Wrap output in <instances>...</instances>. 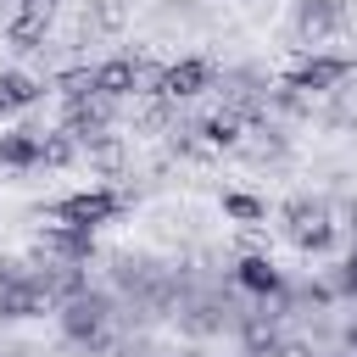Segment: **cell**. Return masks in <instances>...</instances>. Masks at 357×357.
Segmentation results:
<instances>
[{"label":"cell","mask_w":357,"mask_h":357,"mask_svg":"<svg viewBox=\"0 0 357 357\" xmlns=\"http://www.w3.org/2000/svg\"><path fill=\"white\" fill-rule=\"evenodd\" d=\"M56 318H61V335L67 340H78V346H95V351H106L112 340H106V296H95V290H84V296H73V301H61L56 307Z\"/></svg>","instance_id":"cell-1"},{"label":"cell","mask_w":357,"mask_h":357,"mask_svg":"<svg viewBox=\"0 0 357 357\" xmlns=\"http://www.w3.org/2000/svg\"><path fill=\"white\" fill-rule=\"evenodd\" d=\"M284 234H290L296 251H312V257L335 245V223H329V212L318 201H290L284 206Z\"/></svg>","instance_id":"cell-2"},{"label":"cell","mask_w":357,"mask_h":357,"mask_svg":"<svg viewBox=\"0 0 357 357\" xmlns=\"http://www.w3.org/2000/svg\"><path fill=\"white\" fill-rule=\"evenodd\" d=\"M123 206H128V195H117V190H78V195L56 201V206H50V218H56V223L95 229V223H106V218H112V212H123Z\"/></svg>","instance_id":"cell-3"},{"label":"cell","mask_w":357,"mask_h":357,"mask_svg":"<svg viewBox=\"0 0 357 357\" xmlns=\"http://www.w3.org/2000/svg\"><path fill=\"white\" fill-rule=\"evenodd\" d=\"M50 22H56V0H22V6L11 11V22H6V45L33 56V50H45Z\"/></svg>","instance_id":"cell-4"},{"label":"cell","mask_w":357,"mask_h":357,"mask_svg":"<svg viewBox=\"0 0 357 357\" xmlns=\"http://www.w3.org/2000/svg\"><path fill=\"white\" fill-rule=\"evenodd\" d=\"M206 84H212V67H206L201 56H184V61L162 67V84H156V95H167V100L178 106V100H195Z\"/></svg>","instance_id":"cell-5"},{"label":"cell","mask_w":357,"mask_h":357,"mask_svg":"<svg viewBox=\"0 0 357 357\" xmlns=\"http://www.w3.org/2000/svg\"><path fill=\"white\" fill-rule=\"evenodd\" d=\"M112 112H117V100H106V95H84V100H67V134L89 145L95 134H106V128H112Z\"/></svg>","instance_id":"cell-6"},{"label":"cell","mask_w":357,"mask_h":357,"mask_svg":"<svg viewBox=\"0 0 357 357\" xmlns=\"http://www.w3.org/2000/svg\"><path fill=\"white\" fill-rule=\"evenodd\" d=\"M340 78H346V61H340V56H312V61H301L284 84L301 89V95H329V89H340Z\"/></svg>","instance_id":"cell-7"},{"label":"cell","mask_w":357,"mask_h":357,"mask_svg":"<svg viewBox=\"0 0 357 357\" xmlns=\"http://www.w3.org/2000/svg\"><path fill=\"white\" fill-rule=\"evenodd\" d=\"M95 95H106V100H128V95H139V61H134V56H112V61H100V67H95Z\"/></svg>","instance_id":"cell-8"},{"label":"cell","mask_w":357,"mask_h":357,"mask_svg":"<svg viewBox=\"0 0 357 357\" xmlns=\"http://www.w3.org/2000/svg\"><path fill=\"white\" fill-rule=\"evenodd\" d=\"M45 251H50L56 262H89V257H95V229L56 223V229H45Z\"/></svg>","instance_id":"cell-9"},{"label":"cell","mask_w":357,"mask_h":357,"mask_svg":"<svg viewBox=\"0 0 357 357\" xmlns=\"http://www.w3.org/2000/svg\"><path fill=\"white\" fill-rule=\"evenodd\" d=\"M346 22V0H301L296 6V33L301 39H324Z\"/></svg>","instance_id":"cell-10"},{"label":"cell","mask_w":357,"mask_h":357,"mask_svg":"<svg viewBox=\"0 0 357 357\" xmlns=\"http://www.w3.org/2000/svg\"><path fill=\"white\" fill-rule=\"evenodd\" d=\"M234 284L240 290H251V296H284V273L273 268V257H240V268H234Z\"/></svg>","instance_id":"cell-11"},{"label":"cell","mask_w":357,"mask_h":357,"mask_svg":"<svg viewBox=\"0 0 357 357\" xmlns=\"http://www.w3.org/2000/svg\"><path fill=\"white\" fill-rule=\"evenodd\" d=\"M39 134L45 128H11V134H0V167H39Z\"/></svg>","instance_id":"cell-12"},{"label":"cell","mask_w":357,"mask_h":357,"mask_svg":"<svg viewBox=\"0 0 357 357\" xmlns=\"http://www.w3.org/2000/svg\"><path fill=\"white\" fill-rule=\"evenodd\" d=\"M240 340H245L251 357H279V351H284V346H279V329H273V312H251V318L240 324Z\"/></svg>","instance_id":"cell-13"},{"label":"cell","mask_w":357,"mask_h":357,"mask_svg":"<svg viewBox=\"0 0 357 357\" xmlns=\"http://www.w3.org/2000/svg\"><path fill=\"white\" fill-rule=\"evenodd\" d=\"M39 95H45V78H33V73H17V67H6V73H0V100H11L17 112H22V106H33Z\"/></svg>","instance_id":"cell-14"},{"label":"cell","mask_w":357,"mask_h":357,"mask_svg":"<svg viewBox=\"0 0 357 357\" xmlns=\"http://www.w3.org/2000/svg\"><path fill=\"white\" fill-rule=\"evenodd\" d=\"M190 134H201L206 145H240V112H212V117L195 123Z\"/></svg>","instance_id":"cell-15"},{"label":"cell","mask_w":357,"mask_h":357,"mask_svg":"<svg viewBox=\"0 0 357 357\" xmlns=\"http://www.w3.org/2000/svg\"><path fill=\"white\" fill-rule=\"evenodd\" d=\"M39 162L45 167H73L78 162V139L73 134H39Z\"/></svg>","instance_id":"cell-16"},{"label":"cell","mask_w":357,"mask_h":357,"mask_svg":"<svg viewBox=\"0 0 357 357\" xmlns=\"http://www.w3.org/2000/svg\"><path fill=\"white\" fill-rule=\"evenodd\" d=\"M56 89H61V100L95 95V67H67V73H56Z\"/></svg>","instance_id":"cell-17"},{"label":"cell","mask_w":357,"mask_h":357,"mask_svg":"<svg viewBox=\"0 0 357 357\" xmlns=\"http://www.w3.org/2000/svg\"><path fill=\"white\" fill-rule=\"evenodd\" d=\"M89 162H95L100 173H117V167H123V139H117V134H95V139H89Z\"/></svg>","instance_id":"cell-18"},{"label":"cell","mask_w":357,"mask_h":357,"mask_svg":"<svg viewBox=\"0 0 357 357\" xmlns=\"http://www.w3.org/2000/svg\"><path fill=\"white\" fill-rule=\"evenodd\" d=\"M223 212H229L234 223H257V218H268V206H262L257 195H245V190H229V195H223Z\"/></svg>","instance_id":"cell-19"},{"label":"cell","mask_w":357,"mask_h":357,"mask_svg":"<svg viewBox=\"0 0 357 357\" xmlns=\"http://www.w3.org/2000/svg\"><path fill=\"white\" fill-rule=\"evenodd\" d=\"M335 290H346V296H357V245H351V257L340 262V273H335Z\"/></svg>","instance_id":"cell-20"},{"label":"cell","mask_w":357,"mask_h":357,"mask_svg":"<svg viewBox=\"0 0 357 357\" xmlns=\"http://www.w3.org/2000/svg\"><path fill=\"white\" fill-rule=\"evenodd\" d=\"M340 95H357V61H346V78H340Z\"/></svg>","instance_id":"cell-21"},{"label":"cell","mask_w":357,"mask_h":357,"mask_svg":"<svg viewBox=\"0 0 357 357\" xmlns=\"http://www.w3.org/2000/svg\"><path fill=\"white\" fill-rule=\"evenodd\" d=\"M11 112H17V106H11V100H0V123H6V117H11Z\"/></svg>","instance_id":"cell-22"},{"label":"cell","mask_w":357,"mask_h":357,"mask_svg":"<svg viewBox=\"0 0 357 357\" xmlns=\"http://www.w3.org/2000/svg\"><path fill=\"white\" fill-rule=\"evenodd\" d=\"M318 357H346V351H318Z\"/></svg>","instance_id":"cell-23"},{"label":"cell","mask_w":357,"mask_h":357,"mask_svg":"<svg viewBox=\"0 0 357 357\" xmlns=\"http://www.w3.org/2000/svg\"><path fill=\"white\" fill-rule=\"evenodd\" d=\"M351 346H357V329H351Z\"/></svg>","instance_id":"cell-24"}]
</instances>
